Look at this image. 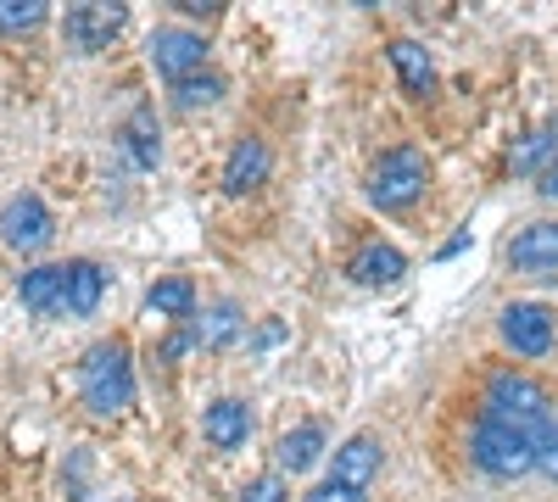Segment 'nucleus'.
<instances>
[{
    "label": "nucleus",
    "instance_id": "f257e3e1",
    "mask_svg": "<svg viewBox=\"0 0 558 502\" xmlns=\"http://www.w3.org/2000/svg\"><path fill=\"white\" fill-rule=\"evenodd\" d=\"M78 391H84V407L101 419H118L134 407V352L123 335L96 341L78 357Z\"/></svg>",
    "mask_w": 558,
    "mask_h": 502
},
{
    "label": "nucleus",
    "instance_id": "f03ea898",
    "mask_svg": "<svg viewBox=\"0 0 558 502\" xmlns=\"http://www.w3.org/2000/svg\"><path fill=\"white\" fill-rule=\"evenodd\" d=\"M481 414H486V419H502V425H514V430H525L531 446H536V436H542L547 425H558L547 391H542L531 375H520V369H497V375L486 380V407H481Z\"/></svg>",
    "mask_w": 558,
    "mask_h": 502
},
{
    "label": "nucleus",
    "instance_id": "7ed1b4c3",
    "mask_svg": "<svg viewBox=\"0 0 558 502\" xmlns=\"http://www.w3.org/2000/svg\"><path fill=\"white\" fill-rule=\"evenodd\" d=\"M470 464H475L481 475H492V480H520V475L536 469V446H531L525 430L481 414L475 430H470Z\"/></svg>",
    "mask_w": 558,
    "mask_h": 502
},
{
    "label": "nucleus",
    "instance_id": "20e7f679",
    "mask_svg": "<svg viewBox=\"0 0 558 502\" xmlns=\"http://www.w3.org/2000/svg\"><path fill=\"white\" fill-rule=\"evenodd\" d=\"M425 185H430V157L418 146H391V151H380L375 168H368V201L386 207V212L413 207L425 196Z\"/></svg>",
    "mask_w": 558,
    "mask_h": 502
},
{
    "label": "nucleus",
    "instance_id": "39448f33",
    "mask_svg": "<svg viewBox=\"0 0 558 502\" xmlns=\"http://www.w3.org/2000/svg\"><path fill=\"white\" fill-rule=\"evenodd\" d=\"M146 57H151V68H157L168 84H179V78H191V73L207 68V39H202L196 28L168 23V28H157V34L146 39Z\"/></svg>",
    "mask_w": 558,
    "mask_h": 502
},
{
    "label": "nucleus",
    "instance_id": "423d86ee",
    "mask_svg": "<svg viewBox=\"0 0 558 502\" xmlns=\"http://www.w3.org/2000/svg\"><path fill=\"white\" fill-rule=\"evenodd\" d=\"M57 235V223H51V207H45L34 191L12 196L7 207H0V246H12V252H45Z\"/></svg>",
    "mask_w": 558,
    "mask_h": 502
},
{
    "label": "nucleus",
    "instance_id": "0eeeda50",
    "mask_svg": "<svg viewBox=\"0 0 558 502\" xmlns=\"http://www.w3.org/2000/svg\"><path fill=\"white\" fill-rule=\"evenodd\" d=\"M123 7H107V0H96V7H73L68 12V23H62V39H68V51H78V57H96V51H107L112 45V34L123 28Z\"/></svg>",
    "mask_w": 558,
    "mask_h": 502
},
{
    "label": "nucleus",
    "instance_id": "6e6552de",
    "mask_svg": "<svg viewBox=\"0 0 558 502\" xmlns=\"http://www.w3.org/2000/svg\"><path fill=\"white\" fill-rule=\"evenodd\" d=\"M497 330L520 357H547L553 352V313L542 302H508Z\"/></svg>",
    "mask_w": 558,
    "mask_h": 502
},
{
    "label": "nucleus",
    "instance_id": "1a4fd4ad",
    "mask_svg": "<svg viewBox=\"0 0 558 502\" xmlns=\"http://www.w3.org/2000/svg\"><path fill=\"white\" fill-rule=\"evenodd\" d=\"M508 268L514 273H558V223H525V230L508 241Z\"/></svg>",
    "mask_w": 558,
    "mask_h": 502
},
{
    "label": "nucleus",
    "instance_id": "9d476101",
    "mask_svg": "<svg viewBox=\"0 0 558 502\" xmlns=\"http://www.w3.org/2000/svg\"><path fill=\"white\" fill-rule=\"evenodd\" d=\"M268 168H274L268 140H257V134H241V140L229 146V157H223V191H229V196L257 191L263 179H268Z\"/></svg>",
    "mask_w": 558,
    "mask_h": 502
},
{
    "label": "nucleus",
    "instance_id": "9b49d317",
    "mask_svg": "<svg viewBox=\"0 0 558 502\" xmlns=\"http://www.w3.org/2000/svg\"><path fill=\"white\" fill-rule=\"evenodd\" d=\"M202 436H207L213 452H241L246 436H252V407L241 396H218L202 414Z\"/></svg>",
    "mask_w": 558,
    "mask_h": 502
},
{
    "label": "nucleus",
    "instance_id": "f8f14e48",
    "mask_svg": "<svg viewBox=\"0 0 558 502\" xmlns=\"http://www.w3.org/2000/svg\"><path fill=\"white\" fill-rule=\"evenodd\" d=\"M380 475V441L375 436H347L330 458V480L347 491H368V480Z\"/></svg>",
    "mask_w": 558,
    "mask_h": 502
},
{
    "label": "nucleus",
    "instance_id": "ddd939ff",
    "mask_svg": "<svg viewBox=\"0 0 558 502\" xmlns=\"http://www.w3.org/2000/svg\"><path fill=\"white\" fill-rule=\"evenodd\" d=\"M62 285H68V262H39L17 280V302L39 318H62Z\"/></svg>",
    "mask_w": 558,
    "mask_h": 502
},
{
    "label": "nucleus",
    "instance_id": "4468645a",
    "mask_svg": "<svg viewBox=\"0 0 558 502\" xmlns=\"http://www.w3.org/2000/svg\"><path fill=\"white\" fill-rule=\"evenodd\" d=\"M347 273H352L357 285H397L402 273H408V257H402L391 241H363V246L352 252Z\"/></svg>",
    "mask_w": 558,
    "mask_h": 502
},
{
    "label": "nucleus",
    "instance_id": "2eb2a0df",
    "mask_svg": "<svg viewBox=\"0 0 558 502\" xmlns=\"http://www.w3.org/2000/svg\"><path fill=\"white\" fill-rule=\"evenodd\" d=\"M101 296H107V273H101V262H89V257L68 262V285H62V318H89V313L101 307Z\"/></svg>",
    "mask_w": 558,
    "mask_h": 502
},
{
    "label": "nucleus",
    "instance_id": "dca6fc26",
    "mask_svg": "<svg viewBox=\"0 0 558 502\" xmlns=\"http://www.w3.org/2000/svg\"><path fill=\"white\" fill-rule=\"evenodd\" d=\"M391 68H397L402 89H408V96H418V101L436 89V62H430V51L418 39H391Z\"/></svg>",
    "mask_w": 558,
    "mask_h": 502
},
{
    "label": "nucleus",
    "instance_id": "f3484780",
    "mask_svg": "<svg viewBox=\"0 0 558 502\" xmlns=\"http://www.w3.org/2000/svg\"><path fill=\"white\" fill-rule=\"evenodd\" d=\"M146 313L151 318H168V325H191L196 318V285L184 280V273H173V280H157L146 291Z\"/></svg>",
    "mask_w": 558,
    "mask_h": 502
},
{
    "label": "nucleus",
    "instance_id": "a211bd4d",
    "mask_svg": "<svg viewBox=\"0 0 558 502\" xmlns=\"http://www.w3.org/2000/svg\"><path fill=\"white\" fill-rule=\"evenodd\" d=\"M123 151L134 157V168H157L162 162V123L151 107H134L123 123Z\"/></svg>",
    "mask_w": 558,
    "mask_h": 502
},
{
    "label": "nucleus",
    "instance_id": "6ab92c4d",
    "mask_svg": "<svg viewBox=\"0 0 558 502\" xmlns=\"http://www.w3.org/2000/svg\"><path fill=\"white\" fill-rule=\"evenodd\" d=\"M274 458H279V469L286 475H302V469H313L318 458H324V425H296V430H286L279 436V446H274Z\"/></svg>",
    "mask_w": 558,
    "mask_h": 502
},
{
    "label": "nucleus",
    "instance_id": "aec40b11",
    "mask_svg": "<svg viewBox=\"0 0 558 502\" xmlns=\"http://www.w3.org/2000/svg\"><path fill=\"white\" fill-rule=\"evenodd\" d=\"M241 330H246V318H241V307L235 302H218V307H207L202 318H191V335H196V346H229V341H241Z\"/></svg>",
    "mask_w": 558,
    "mask_h": 502
},
{
    "label": "nucleus",
    "instance_id": "412c9836",
    "mask_svg": "<svg viewBox=\"0 0 558 502\" xmlns=\"http://www.w3.org/2000/svg\"><path fill=\"white\" fill-rule=\"evenodd\" d=\"M223 73L218 68H202V73H191V78H179L173 84V107L179 112H196V107H213V101H223Z\"/></svg>",
    "mask_w": 558,
    "mask_h": 502
},
{
    "label": "nucleus",
    "instance_id": "4be33fe9",
    "mask_svg": "<svg viewBox=\"0 0 558 502\" xmlns=\"http://www.w3.org/2000/svg\"><path fill=\"white\" fill-rule=\"evenodd\" d=\"M558 157V118H547L536 134H525V146H514V173H542V162Z\"/></svg>",
    "mask_w": 558,
    "mask_h": 502
},
{
    "label": "nucleus",
    "instance_id": "5701e85b",
    "mask_svg": "<svg viewBox=\"0 0 558 502\" xmlns=\"http://www.w3.org/2000/svg\"><path fill=\"white\" fill-rule=\"evenodd\" d=\"M45 23V0H0V34H28Z\"/></svg>",
    "mask_w": 558,
    "mask_h": 502
},
{
    "label": "nucleus",
    "instance_id": "b1692460",
    "mask_svg": "<svg viewBox=\"0 0 558 502\" xmlns=\"http://www.w3.org/2000/svg\"><path fill=\"white\" fill-rule=\"evenodd\" d=\"M241 502H291V486H286V475H257V480H246Z\"/></svg>",
    "mask_w": 558,
    "mask_h": 502
},
{
    "label": "nucleus",
    "instance_id": "393cba45",
    "mask_svg": "<svg viewBox=\"0 0 558 502\" xmlns=\"http://www.w3.org/2000/svg\"><path fill=\"white\" fill-rule=\"evenodd\" d=\"M536 469H542L547 480H558V425H547V430L536 436Z\"/></svg>",
    "mask_w": 558,
    "mask_h": 502
},
{
    "label": "nucleus",
    "instance_id": "a878e982",
    "mask_svg": "<svg viewBox=\"0 0 558 502\" xmlns=\"http://www.w3.org/2000/svg\"><path fill=\"white\" fill-rule=\"evenodd\" d=\"M302 502H368L363 491H347V486H336V480H324L318 491H307Z\"/></svg>",
    "mask_w": 558,
    "mask_h": 502
},
{
    "label": "nucleus",
    "instance_id": "bb28decb",
    "mask_svg": "<svg viewBox=\"0 0 558 502\" xmlns=\"http://www.w3.org/2000/svg\"><path fill=\"white\" fill-rule=\"evenodd\" d=\"M536 191H542L547 201H558V157H553V162L542 168V185H536Z\"/></svg>",
    "mask_w": 558,
    "mask_h": 502
},
{
    "label": "nucleus",
    "instance_id": "cd10ccee",
    "mask_svg": "<svg viewBox=\"0 0 558 502\" xmlns=\"http://www.w3.org/2000/svg\"><path fill=\"white\" fill-rule=\"evenodd\" d=\"M73 502H134L123 491H73Z\"/></svg>",
    "mask_w": 558,
    "mask_h": 502
},
{
    "label": "nucleus",
    "instance_id": "c85d7f7f",
    "mask_svg": "<svg viewBox=\"0 0 558 502\" xmlns=\"http://www.w3.org/2000/svg\"><path fill=\"white\" fill-rule=\"evenodd\" d=\"M274 341H286V330H279V325H263V330H257V346H274Z\"/></svg>",
    "mask_w": 558,
    "mask_h": 502
},
{
    "label": "nucleus",
    "instance_id": "c756f323",
    "mask_svg": "<svg viewBox=\"0 0 558 502\" xmlns=\"http://www.w3.org/2000/svg\"><path fill=\"white\" fill-rule=\"evenodd\" d=\"M463 246H470V230H463V235H452V241H447V246H441V257H458V252H463Z\"/></svg>",
    "mask_w": 558,
    "mask_h": 502
}]
</instances>
